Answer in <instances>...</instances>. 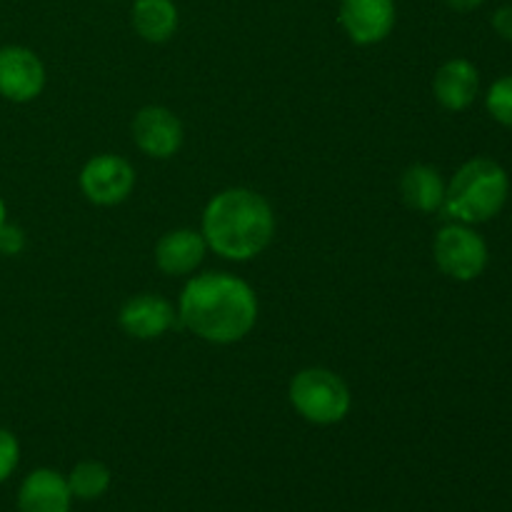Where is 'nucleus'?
I'll return each instance as SVG.
<instances>
[{"label":"nucleus","instance_id":"nucleus-2","mask_svg":"<svg viewBox=\"0 0 512 512\" xmlns=\"http://www.w3.org/2000/svg\"><path fill=\"white\" fill-rule=\"evenodd\" d=\"M200 233L215 255L248 263L273 243L275 213L255 190L228 188L208 200Z\"/></svg>","mask_w":512,"mask_h":512},{"label":"nucleus","instance_id":"nucleus-8","mask_svg":"<svg viewBox=\"0 0 512 512\" xmlns=\"http://www.w3.org/2000/svg\"><path fill=\"white\" fill-rule=\"evenodd\" d=\"M45 88V65L25 45L0 48V98L10 103H30Z\"/></svg>","mask_w":512,"mask_h":512},{"label":"nucleus","instance_id":"nucleus-14","mask_svg":"<svg viewBox=\"0 0 512 512\" xmlns=\"http://www.w3.org/2000/svg\"><path fill=\"white\" fill-rule=\"evenodd\" d=\"M400 198L410 210L418 213H435L443 208L445 180L433 165H410L400 178Z\"/></svg>","mask_w":512,"mask_h":512},{"label":"nucleus","instance_id":"nucleus-18","mask_svg":"<svg viewBox=\"0 0 512 512\" xmlns=\"http://www.w3.org/2000/svg\"><path fill=\"white\" fill-rule=\"evenodd\" d=\"M18 460H20V445L18 438H15L10 430L0 428V483L13 475V470L18 468Z\"/></svg>","mask_w":512,"mask_h":512},{"label":"nucleus","instance_id":"nucleus-13","mask_svg":"<svg viewBox=\"0 0 512 512\" xmlns=\"http://www.w3.org/2000/svg\"><path fill=\"white\" fill-rule=\"evenodd\" d=\"M70 500L68 480L48 468L33 470L18 490L20 512H68Z\"/></svg>","mask_w":512,"mask_h":512},{"label":"nucleus","instance_id":"nucleus-3","mask_svg":"<svg viewBox=\"0 0 512 512\" xmlns=\"http://www.w3.org/2000/svg\"><path fill=\"white\" fill-rule=\"evenodd\" d=\"M510 195V178L500 163L490 158H473L460 165L445 185L443 208L448 218L463 225H480L493 220L505 208Z\"/></svg>","mask_w":512,"mask_h":512},{"label":"nucleus","instance_id":"nucleus-20","mask_svg":"<svg viewBox=\"0 0 512 512\" xmlns=\"http://www.w3.org/2000/svg\"><path fill=\"white\" fill-rule=\"evenodd\" d=\"M493 28L503 40L512 43V5H503L493 13Z\"/></svg>","mask_w":512,"mask_h":512},{"label":"nucleus","instance_id":"nucleus-16","mask_svg":"<svg viewBox=\"0 0 512 512\" xmlns=\"http://www.w3.org/2000/svg\"><path fill=\"white\" fill-rule=\"evenodd\" d=\"M68 488L73 498L80 500H95L110 488V470L100 460H83L70 470Z\"/></svg>","mask_w":512,"mask_h":512},{"label":"nucleus","instance_id":"nucleus-15","mask_svg":"<svg viewBox=\"0 0 512 512\" xmlns=\"http://www.w3.org/2000/svg\"><path fill=\"white\" fill-rule=\"evenodd\" d=\"M178 20L173 0H135L130 8V23L145 43H168L178 30Z\"/></svg>","mask_w":512,"mask_h":512},{"label":"nucleus","instance_id":"nucleus-22","mask_svg":"<svg viewBox=\"0 0 512 512\" xmlns=\"http://www.w3.org/2000/svg\"><path fill=\"white\" fill-rule=\"evenodd\" d=\"M5 223H8V208H5V200L0 198V228H3Z\"/></svg>","mask_w":512,"mask_h":512},{"label":"nucleus","instance_id":"nucleus-12","mask_svg":"<svg viewBox=\"0 0 512 512\" xmlns=\"http://www.w3.org/2000/svg\"><path fill=\"white\" fill-rule=\"evenodd\" d=\"M478 90V68L465 58L445 60L433 78L435 100H438L445 110H453V113L470 108V105L475 103V98H478Z\"/></svg>","mask_w":512,"mask_h":512},{"label":"nucleus","instance_id":"nucleus-7","mask_svg":"<svg viewBox=\"0 0 512 512\" xmlns=\"http://www.w3.org/2000/svg\"><path fill=\"white\" fill-rule=\"evenodd\" d=\"M133 143L140 153L155 160H168L183 148L185 130L178 115L163 105H145L133 118Z\"/></svg>","mask_w":512,"mask_h":512},{"label":"nucleus","instance_id":"nucleus-19","mask_svg":"<svg viewBox=\"0 0 512 512\" xmlns=\"http://www.w3.org/2000/svg\"><path fill=\"white\" fill-rule=\"evenodd\" d=\"M25 250V233L18 228V225L5 223L0 228V255L5 258H13V255H20Z\"/></svg>","mask_w":512,"mask_h":512},{"label":"nucleus","instance_id":"nucleus-4","mask_svg":"<svg viewBox=\"0 0 512 512\" xmlns=\"http://www.w3.org/2000/svg\"><path fill=\"white\" fill-rule=\"evenodd\" d=\"M290 405L313 425H335L345 420L353 405L348 383L328 368H305L290 380Z\"/></svg>","mask_w":512,"mask_h":512},{"label":"nucleus","instance_id":"nucleus-21","mask_svg":"<svg viewBox=\"0 0 512 512\" xmlns=\"http://www.w3.org/2000/svg\"><path fill=\"white\" fill-rule=\"evenodd\" d=\"M445 3H448V8L458 10V13H470V10L480 8L485 0H445Z\"/></svg>","mask_w":512,"mask_h":512},{"label":"nucleus","instance_id":"nucleus-5","mask_svg":"<svg viewBox=\"0 0 512 512\" xmlns=\"http://www.w3.org/2000/svg\"><path fill=\"white\" fill-rule=\"evenodd\" d=\"M433 255L440 273L458 280V283H470V280L480 278L483 270L488 268V245L470 225L463 223L445 225L438 230Z\"/></svg>","mask_w":512,"mask_h":512},{"label":"nucleus","instance_id":"nucleus-11","mask_svg":"<svg viewBox=\"0 0 512 512\" xmlns=\"http://www.w3.org/2000/svg\"><path fill=\"white\" fill-rule=\"evenodd\" d=\"M208 253L203 233L193 228H175L160 235L155 243V265L165 275H190Z\"/></svg>","mask_w":512,"mask_h":512},{"label":"nucleus","instance_id":"nucleus-9","mask_svg":"<svg viewBox=\"0 0 512 512\" xmlns=\"http://www.w3.org/2000/svg\"><path fill=\"white\" fill-rule=\"evenodd\" d=\"M338 20L355 45H378L393 33L395 0H340Z\"/></svg>","mask_w":512,"mask_h":512},{"label":"nucleus","instance_id":"nucleus-6","mask_svg":"<svg viewBox=\"0 0 512 512\" xmlns=\"http://www.w3.org/2000/svg\"><path fill=\"white\" fill-rule=\"evenodd\" d=\"M78 183L90 203L100 205V208H113L133 193L135 168L120 155H95L83 165Z\"/></svg>","mask_w":512,"mask_h":512},{"label":"nucleus","instance_id":"nucleus-17","mask_svg":"<svg viewBox=\"0 0 512 512\" xmlns=\"http://www.w3.org/2000/svg\"><path fill=\"white\" fill-rule=\"evenodd\" d=\"M485 105H488L493 120H498L505 128H512V75H505L490 85Z\"/></svg>","mask_w":512,"mask_h":512},{"label":"nucleus","instance_id":"nucleus-10","mask_svg":"<svg viewBox=\"0 0 512 512\" xmlns=\"http://www.w3.org/2000/svg\"><path fill=\"white\" fill-rule=\"evenodd\" d=\"M173 303L158 293L133 295L123 303L118 313V325L125 335L135 340H158L175 325Z\"/></svg>","mask_w":512,"mask_h":512},{"label":"nucleus","instance_id":"nucleus-1","mask_svg":"<svg viewBox=\"0 0 512 512\" xmlns=\"http://www.w3.org/2000/svg\"><path fill=\"white\" fill-rule=\"evenodd\" d=\"M178 318L205 343H240L258 323V295L243 278L203 273L188 280L180 293Z\"/></svg>","mask_w":512,"mask_h":512}]
</instances>
